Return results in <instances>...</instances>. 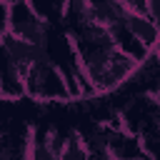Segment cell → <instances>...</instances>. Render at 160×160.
<instances>
[{"label":"cell","mask_w":160,"mask_h":160,"mask_svg":"<svg viewBox=\"0 0 160 160\" xmlns=\"http://www.w3.org/2000/svg\"><path fill=\"white\" fill-rule=\"evenodd\" d=\"M78 60L82 68L85 80L95 90V95H105L132 80L140 70V62L128 55L118 42L110 45H95V48H78Z\"/></svg>","instance_id":"cell-1"},{"label":"cell","mask_w":160,"mask_h":160,"mask_svg":"<svg viewBox=\"0 0 160 160\" xmlns=\"http://www.w3.org/2000/svg\"><path fill=\"white\" fill-rule=\"evenodd\" d=\"M25 82V98L32 102H65L70 100L62 72L58 68V62L52 60L50 50H45L40 58H35L30 62V68L22 75Z\"/></svg>","instance_id":"cell-2"},{"label":"cell","mask_w":160,"mask_h":160,"mask_svg":"<svg viewBox=\"0 0 160 160\" xmlns=\"http://www.w3.org/2000/svg\"><path fill=\"white\" fill-rule=\"evenodd\" d=\"M8 32L38 48H48L55 35V25L45 22L28 0H8Z\"/></svg>","instance_id":"cell-3"},{"label":"cell","mask_w":160,"mask_h":160,"mask_svg":"<svg viewBox=\"0 0 160 160\" xmlns=\"http://www.w3.org/2000/svg\"><path fill=\"white\" fill-rule=\"evenodd\" d=\"M32 122L18 118L0 120V160H30Z\"/></svg>","instance_id":"cell-4"},{"label":"cell","mask_w":160,"mask_h":160,"mask_svg":"<svg viewBox=\"0 0 160 160\" xmlns=\"http://www.w3.org/2000/svg\"><path fill=\"white\" fill-rule=\"evenodd\" d=\"M62 138H65V135H62L55 125H35V122H32L30 160H58Z\"/></svg>","instance_id":"cell-5"},{"label":"cell","mask_w":160,"mask_h":160,"mask_svg":"<svg viewBox=\"0 0 160 160\" xmlns=\"http://www.w3.org/2000/svg\"><path fill=\"white\" fill-rule=\"evenodd\" d=\"M58 160H88V148H85V138L80 130H70L62 138Z\"/></svg>","instance_id":"cell-6"},{"label":"cell","mask_w":160,"mask_h":160,"mask_svg":"<svg viewBox=\"0 0 160 160\" xmlns=\"http://www.w3.org/2000/svg\"><path fill=\"white\" fill-rule=\"evenodd\" d=\"M32 5V10L50 25L60 28V20H62V12H65V2L68 0H28Z\"/></svg>","instance_id":"cell-7"},{"label":"cell","mask_w":160,"mask_h":160,"mask_svg":"<svg viewBox=\"0 0 160 160\" xmlns=\"http://www.w3.org/2000/svg\"><path fill=\"white\" fill-rule=\"evenodd\" d=\"M140 12H145V15L155 22V28L160 30V0H142Z\"/></svg>","instance_id":"cell-8"},{"label":"cell","mask_w":160,"mask_h":160,"mask_svg":"<svg viewBox=\"0 0 160 160\" xmlns=\"http://www.w3.org/2000/svg\"><path fill=\"white\" fill-rule=\"evenodd\" d=\"M8 32V0H0V38Z\"/></svg>","instance_id":"cell-9"}]
</instances>
